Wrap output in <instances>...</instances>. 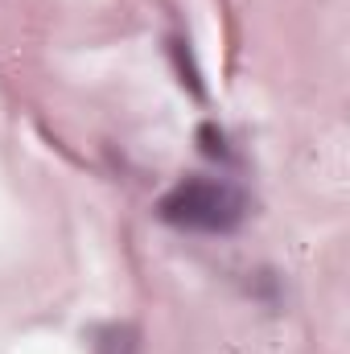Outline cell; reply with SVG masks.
Here are the masks:
<instances>
[{
    "label": "cell",
    "instance_id": "cell-4",
    "mask_svg": "<svg viewBox=\"0 0 350 354\" xmlns=\"http://www.w3.org/2000/svg\"><path fill=\"white\" fill-rule=\"evenodd\" d=\"M198 140H202V153H206V157H219V161H227V157H231V149H227V136H223L214 124L198 128Z\"/></svg>",
    "mask_w": 350,
    "mask_h": 354
},
{
    "label": "cell",
    "instance_id": "cell-1",
    "mask_svg": "<svg viewBox=\"0 0 350 354\" xmlns=\"http://www.w3.org/2000/svg\"><path fill=\"white\" fill-rule=\"evenodd\" d=\"M157 214L177 227V231H198V235H231L243 214H248V202L243 194L231 185V181H210V177H194V181H181L174 185Z\"/></svg>",
    "mask_w": 350,
    "mask_h": 354
},
{
    "label": "cell",
    "instance_id": "cell-3",
    "mask_svg": "<svg viewBox=\"0 0 350 354\" xmlns=\"http://www.w3.org/2000/svg\"><path fill=\"white\" fill-rule=\"evenodd\" d=\"M169 54H174V62H177V75H181V83L194 91V95H202L198 71H194V62H190V54H185V41H169Z\"/></svg>",
    "mask_w": 350,
    "mask_h": 354
},
{
    "label": "cell",
    "instance_id": "cell-2",
    "mask_svg": "<svg viewBox=\"0 0 350 354\" xmlns=\"http://www.w3.org/2000/svg\"><path fill=\"white\" fill-rule=\"evenodd\" d=\"M95 354H136V330L132 326H107V330H99Z\"/></svg>",
    "mask_w": 350,
    "mask_h": 354
}]
</instances>
